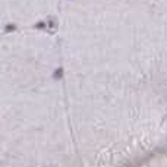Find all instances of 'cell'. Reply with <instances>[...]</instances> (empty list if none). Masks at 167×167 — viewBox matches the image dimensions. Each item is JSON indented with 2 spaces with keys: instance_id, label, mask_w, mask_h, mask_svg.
I'll use <instances>...</instances> for the list:
<instances>
[{
  "instance_id": "cell-1",
  "label": "cell",
  "mask_w": 167,
  "mask_h": 167,
  "mask_svg": "<svg viewBox=\"0 0 167 167\" xmlns=\"http://www.w3.org/2000/svg\"><path fill=\"white\" fill-rule=\"evenodd\" d=\"M54 76H56V78H62V69H57V72L54 73Z\"/></svg>"
},
{
  "instance_id": "cell-2",
  "label": "cell",
  "mask_w": 167,
  "mask_h": 167,
  "mask_svg": "<svg viewBox=\"0 0 167 167\" xmlns=\"http://www.w3.org/2000/svg\"><path fill=\"white\" fill-rule=\"evenodd\" d=\"M6 29H7V31H13L15 27H13V25H9V27H6Z\"/></svg>"
}]
</instances>
